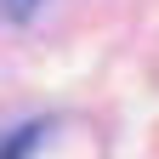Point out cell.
<instances>
[{
  "instance_id": "cell-1",
  "label": "cell",
  "mask_w": 159,
  "mask_h": 159,
  "mask_svg": "<svg viewBox=\"0 0 159 159\" xmlns=\"http://www.w3.org/2000/svg\"><path fill=\"white\" fill-rule=\"evenodd\" d=\"M40 136H46V125H40V119H34V125L6 131V136H0V159H29V153L40 148Z\"/></svg>"
},
{
  "instance_id": "cell-2",
  "label": "cell",
  "mask_w": 159,
  "mask_h": 159,
  "mask_svg": "<svg viewBox=\"0 0 159 159\" xmlns=\"http://www.w3.org/2000/svg\"><path fill=\"white\" fill-rule=\"evenodd\" d=\"M34 11H40V0H0V17L6 23H29Z\"/></svg>"
}]
</instances>
